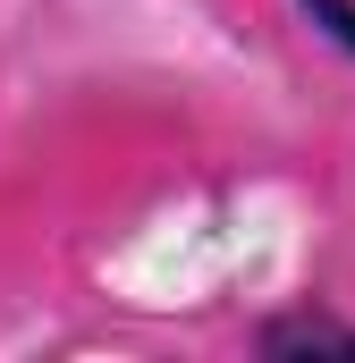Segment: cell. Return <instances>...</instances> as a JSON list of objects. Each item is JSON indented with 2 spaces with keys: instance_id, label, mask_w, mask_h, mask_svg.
Segmentation results:
<instances>
[{
  "instance_id": "cell-1",
  "label": "cell",
  "mask_w": 355,
  "mask_h": 363,
  "mask_svg": "<svg viewBox=\"0 0 355 363\" xmlns=\"http://www.w3.org/2000/svg\"><path fill=\"white\" fill-rule=\"evenodd\" d=\"M296 347H339V355H355V330H339V321H271L263 330V355H296Z\"/></svg>"
},
{
  "instance_id": "cell-2",
  "label": "cell",
  "mask_w": 355,
  "mask_h": 363,
  "mask_svg": "<svg viewBox=\"0 0 355 363\" xmlns=\"http://www.w3.org/2000/svg\"><path fill=\"white\" fill-rule=\"evenodd\" d=\"M305 17H313V26H322V34L355 60V0H305Z\"/></svg>"
}]
</instances>
